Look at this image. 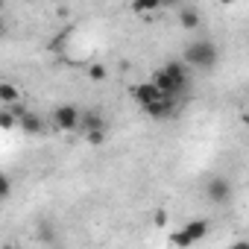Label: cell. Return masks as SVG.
Returning a JSON list of instances; mask_svg holds the SVG:
<instances>
[{"mask_svg":"<svg viewBox=\"0 0 249 249\" xmlns=\"http://www.w3.org/2000/svg\"><path fill=\"white\" fill-rule=\"evenodd\" d=\"M182 62L191 68V71H214L217 62H220V50L211 38H196L185 47L182 53Z\"/></svg>","mask_w":249,"mask_h":249,"instance_id":"6da1fadb","label":"cell"},{"mask_svg":"<svg viewBox=\"0 0 249 249\" xmlns=\"http://www.w3.org/2000/svg\"><path fill=\"white\" fill-rule=\"evenodd\" d=\"M205 196H208L211 205H226V202H231L234 188H231V182L226 176H211L205 182Z\"/></svg>","mask_w":249,"mask_h":249,"instance_id":"7a4b0ae2","label":"cell"},{"mask_svg":"<svg viewBox=\"0 0 249 249\" xmlns=\"http://www.w3.org/2000/svg\"><path fill=\"white\" fill-rule=\"evenodd\" d=\"M76 129L82 132V135H88V132H108V123H106V117H103V111L100 108H79V123H76Z\"/></svg>","mask_w":249,"mask_h":249,"instance_id":"3957f363","label":"cell"},{"mask_svg":"<svg viewBox=\"0 0 249 249\" xmlns=\"http://www.w3.org/2000/svg\"><path fill=\"white\" fill-rule=\"evenodd\" d=\"M53 123H56V129L62 132H73L76 129V123H79V108L73 103H62L53 108Z\"/></svg>","mask_w":249,"mask_h":249,"instance_id":"277c9868","label":"cell"},{"mask_svg":"<svg viewBox=\"0 0 249 249\" xmlns=\"http://www.w3.org/2000/svg\"><path fill=\"white\" fill-rule=\"evenodd\" d=\"M176 108H179V100H176V97H159L156 103L144 106L141 111H144L147 117H153V120H167V117L176 114Z\"/></svg>","mask_w":249,"mask_h":249,"instance_id":"5b68a950","label":"cell"},{"mask_svg":"<svg viewBox=\"0 0 249 249\" xmlns=\"http://www.w3.org/2000/svg\"><path fill=\"white\" fill-rule=\"evenodd\" d=\"M150 82H153V85H156V88H159V91H161L164 97H176V100H179V97L185 94V91H182V88L176 85V79H173V76H170V73H167L164 68H159V71H153V76H150Z\"/></svg>","mask_w":249,"mask_h":249,"instance_id":"8992f818","label":"cell"},{"mask_svg":"<svg viewBox=\"0 0 249 249\" xmlns=\"http://www.w3.org/2000/svg\"><path fill=\"white\" fill-rule=\"evenodd\" d=\"M18 129L24 135H47V120L36 111H27L24 117H18Z\"/></svg>","mask_w":249,"mask_h":249,"instance_id":"52a82bcc","label":"cell"},{"mask_svg":"<svg viewBox=\"0 0 249 249\" xmlns=\"http://www.w3.org/2000/svg\"><path fill=\"white\" fill-rule=\"evenodd\" d=\"M164 71L176 79V85L188 94V88H191V68L185 65V62H179V59H170L167 65H164Z\"/></svg>","mask_w":249,"mask_h":249,"instance_id":"ba28073f","label":"cell"},{"mask_svg":"<svg viewBox=\"0 0 249 249\" xmlns=\"http://www.w3.org/2000/svg\"><path fill=\"white\" fill-rule=\"evenodd\" d=\"M159 97H164V94H161L150 79H147V82H138V85L132 88V100H135L141 108H144V106H150V103H156Z\"/></svg>","mask_w":249,"mask_h":249,"instance_id":"9c48e42d","label":"cell"},{"mask_svg":"<svg viewBox=\"0 0 249 249\" xmlns=\"http://www.w3.org/2000/svg\"><path fill=\"white\" fill-rule=\"evenodd\" d=\"M176 9H179L176 21H179V27H182V30H199V24H202V15H199L194 6H176Z\"/></svg>","mask_w":249,"mask_h":249,"instance_id":"30bf717a","label":"cell"},{"mask_svg":"<svg viewBox=\"0 0 249 249\" xmlns=\"http://www.w3.org/2000/svg\"><path fill=\"white\" fill-rule=\"evenodd\" d=\"M182 229L191 234V240H194V243H199V240L208 234V220H199V217H196V220H188Z\"/></svg>","mask_w":249,"mask_h":249,"instance_id":"8fae6325","label":"cell"},{"mask_svg":"<svg viewBox=\"0 0 249 249\" xmlns=\"http://www.w3.org/2000/svg\"><path fill=\"white\" fill-rule=\"evenodd\" d=\"M15 100H21L18 85H15V82H0V106H9V103H15Z\"/></svg>","mask_w":249,"mask_h":249,"instance_id":"7c38bea8","label":"cell"},{"mask_svg":"<svg viewBox=\"0 0 249 249\" xmlns=\"http://www.w3.org/2000/svg\"><path fill=\"white\" fill-rule=\"evenodd\" d=\"M161 9V0H132V12L135 15H153Z\"/></svg>","mask_w":249,"mask_h":249,"instance_id":"4fadbf2b","label":"cell"},{"mask_svg":"<svg viewBox=\"0 0 249 249\" xmlns=\"http://www.w3.org/2000/svg\"><path fill=\"white\" fill-rule=\"evenodd\" d=\"M18 126V117L9 111V108H0V129H6V132H12Z\"/></svg>","mask_w":249,"mask_h":249,"instance_id":"5bb4252c","label":"cell"},{"mask_svg":"<svg viewBox=\"0 0 249 249\" xmlns=\"http://www.w3.org/2000/svg\"><path fill=\"white\" fill-rule=\"evenodd\" d=\"M170 243H173V246H182V249H185V246H194V240H191V234H188L185 229H179V231H173V237H170Z\"/></svg>","mask_w":249,"mask_h":249,"instance_id":"9a60e30c","label":"cell"},{"mask_svg":"<svg viewBox=\"0 0 249 249\" xmlns=\"http://www.w3.org/2000/svg\"><path fill=\"white\" fill-rule=\"evenodd\" d=\"M9 196H12V179H9L3 170H0V202L9 199Z\"/></svg>","mask_w":249,"mask_h":249,"instance_id":"2e32d148","label":"cell"},{"mask_svg":"<svg viewBox=\"0 0 249 249\" xmlns=\"http://www.w3.org/2000/svg\"><path fill=\"white\" fill-rule=\"evenodd\" d=\"M6 108H9V111H12V114H15V117H24V114H27V111H30V108H27V106H24V103H21V100H15V103H9V106H6Z\"/></svg>","mask_w":249,"mask_h":249,"instance_id":"e0dca14e","label":"cell"},{"mask_svg":"<svg viewBox=\"0 0 249 249\" xmlns=\"http://www.w3.org/2000/svg\"><path fill=\"white\" fill-rule=\"evenodd\" d=\"M88 76L100 82V79H106V68H103V65H91V68H88Z\"/></svg>","mask_w":249,"mask_h":249,"instance_id":"ac0fdd59","label":"cell"},{"mask_svg":"<svg viewBox=\"0 0 249 249\" xmlns=\"http://www.w3.org/2000/svg\"><path fill=\"white\" fill-rule=\"evenodd\" d=\"M6 33H9V27H6V21H3V15H0V41L6 38Z\"/></svg>","mask_w":249,"mask_h":249,"instance_id":"d6986e66","label":"cell"},{"mask_svg":"<svg viewBox=\"0 0 249 249\" xmlns=\"http://www.w3.org/2000/svg\"><path fill=\"white\" fill-rule=\"evenodd\" d=\"M164 223H167V214H164V211H159V214H156V226H164Z\"/></svg>","mask_w":249,"mask_h":249,"instance_id":"ffe728a7","label":"cell"},{"mask_svg":"<svg viewBox=\"0 0 249 249\" xmlns=\"http://www.w3.org/2000/svg\"><path fill=\"white\" fill-rule=\"evenodd\" d=\"M161 6H182V0H161Z\"/></svg>","mask_w":249,"mask_h":249,"instance_id":"44dd1931","label":"cell"},{"mask_svg":"<svg viewBox=\"0 0 249 249\" xmlns=\"http://www.w3.org/2000/svg\"><path fill=\"white\" fill-rule=\"evenodd\" d=\"M3 6H6V0H0V15H3Z\"/></svg>","mask_w":249,"mask_h":249,"instance_id":"7402d4cb","label":"cell"},{"mask_svg":"<svg viewBox=\"0 0 249 249\" xmlns=\"http://www.w3.org/2000/svg\"><path fill=\"white\" fill-rule=\"evenodd\" d=\"M220 3H234V0H220Z\"/></svg>","mask_w":249,"mask_h":249,"instance_id":"603a6c76","label":"cell"}]
</instances>
